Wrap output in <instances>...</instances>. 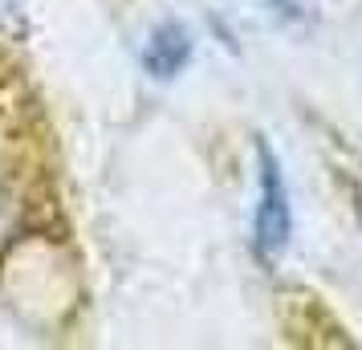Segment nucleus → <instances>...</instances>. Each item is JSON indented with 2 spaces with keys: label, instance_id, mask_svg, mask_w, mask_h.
Instances as JSON below:
<instances>
[{
  "label": "nucleus",
  "instance_id": "f257e3e1",
  "mask_svg": "<svg viewBox=\"0 0 362 350\" xmlns=\"http://www.w3.org/2000/svg\"><path fill=\"white\" fill-rule=\"evenodd\" d=\"M257 167H261V192L252 216V252L261 257V265H277L293 236V208H289V187L281 175L277 151L264 139H257Z\"/></svg>",
  "mask_w": 362,
  "mask_h": 350
},
{
  "label": "nucleus",
  "instance_id": "f03ea898",
  "mask_svg": "<svg viewBox=\"0 0 362 350\" xmlns=\"http://www.w3.org/2000/svg\"><path fill=\"white\" fill-rule=\"evenodd\" d=\"M192 62V33L183 29L180 21H163V25H155L147 37V49H143V66H147L151 78H175L183 74Z\"/></svg>",
  "mask_w": 362,
  "mask_h": 350
},
{
  "label": "nucleus",
  "instance_id": "7ed1b4c3",
  "mask_svg": "<svg viewBox=\"0 0 362 350\" xmlns=\"http://www.w3.org/2000/svg\"><path fill=\"white\" fill-rule=\"evenodd\" d=\"M269 4L285 21H293V25H313V21L322 17V0H269Z\"/></svg>",
  "mask_w": 362,
  "mask_h": 350
}]
</instances>
